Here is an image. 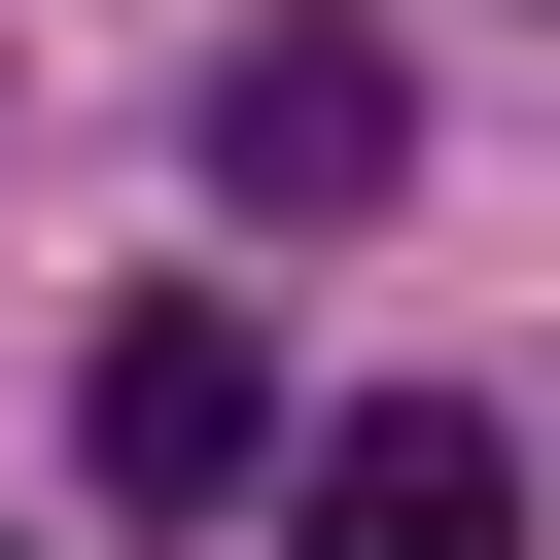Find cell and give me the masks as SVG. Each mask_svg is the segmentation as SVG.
<instances>
[{"label": "cell", "mask_w": 560, "mask_h": 560, "mask_svg": "<svg viewBox=\"0 0 560 560\" xmlns=\"http://www.w3.org/2000/svg\"><path fill=\"white\" fill-rule=\"evenodd\" d=\"M385 140H420L385 35H245V70H210V210H385Z\"/></svg>", "instance_id": "1"}, {"label": "cell", "mask_w": 560, "mask_h": 560, "mask_svg": "<svg viewBox=\"0 0 560 560\" xmlns=\"http://www.w3.org/2000/svg\"><path fill=\"white\" fill-rule=\"evenodd\" d=\"M280 560H525V455H490L455 385H385V420L315 455V525H280Z\"/></svg>", "instance_id": "2"}, {"label": "cell", "mask_w": 560, "mask_h": 560, "mask_svg": "<svg viewBox=\"0 0 560 560\" xmlns=\"http://www.w3.org/2000/svg\"><path fill=\"white\" fill-rule=\"evenodd\" d=\"M245 455H280V350L245 315H140L105 350V490H245Z\"/></svg>", "instance_id": "3"}]
</instances>
